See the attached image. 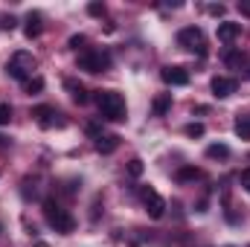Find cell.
<instances>
[{"mask_svg": "<svg viewBox=\"0 0 250 247\" xmlns=\"http://www.w3.org/2000/svg\"><path fill=\"white\" fill-rule=\"evenodd\" d=\"M93 99H96V108H99L102 120H111V123H123L125 120V99L117 90H99Z\"/></svg>", "mask_w": 250, "mask_h": 247, "instance_id": "obj_1", "label": "cell"}, {"mask_svg": "<svg viewBox=\"0 0 250 247\" xmlns=\"http://www.w3.org/2000/svg\"><path fill=\"white\" fill-rule=\"evenodd\" d=\"M44 215H47V221L56 233H73V227H76L73 215L67 209H62L56 201H44Z\"/></svg>", "mask_w": 250, "mask_h": 247, "instance_id": "obj_2", "label": "cell"}, {"mask_svg": "<svg viewBox=\"0 0 250 247\" xmlns=\"http://www.w3.org/2000/svg\"><path fill=\"white\" fill-rule=\"evenodd\" d=\"M111 67V56L108 53H99V50H84L79 56V70H87V73H102Z\"/></svg>", "mask_w": 250, "mask_h": 247, "instance_id": "obj_3", "label": "cell"}, {"mask_svg": "<svg viewBox=\"0 0 250 247\" xmlns=\"http://www.w3.org/2000/svg\"><path fill=\"white\" fill-rule=\"evenodd\" d=\"M143 204H146L148 218H163V212H166V201H163L154 189H143Z\"/></svg>", "mask_w": 250, "mask_h": 247, "instance_id": "obj_4", "label": "cell"}, {"mask_svg": "<svg viewBox=\"0 0 250 247\" xmlns=\"http://www.w3.org/2000/svg\"><path fill=\"white\" fill-rule=\"evenodd\" d=\"M178 44L187 47V50H201L204 53V32L198 26H187V29L178 32Z\"/></svg>", "mask_w": 250, "mask_h": 247, "instance_id": "obj_5", "label": "cell"}, {"mask_svg": "<svg viewBox=\"0 0 250 247\" xmlns=\"http://www.w3.org/2000/svg\"><path fill=\"white\" fill-rule=\"evenodd\" d=\"M32 117H35V123L41 125V128H53V125H59V128H62V125H64V120H59L62 114H56V108H50V105L35 108V111H32Z\"/></svg>", "mask_w": 250, "mask_h": 247, "instance_id": "obj_6", "label": "cell"}, {"mask_svg": "<svg viewBox=\"0 0 250 247\" xmlns=\"http://www.w3.org/2000/svg\"><path fill=\"white\" fill-rule=\"evenodd\" d=\"M23 67H29V70H32V67H35V59H32V56H26V53H18V56L12 59V64H9V76H12V79H23V82H26V70H23Z\"/></svg>", "mask_w": 250, "mask_h": 247, "instance_id": "obj_7", "label": "cell"}, {"mask_svg": "<svg viewBox=\"0 0 250 247\" xmlns=\"http://www.w3.org/2000/svg\"><path fill=\"white\" fill-rule=\"evenodd\" d=\"M160 76H163V82L172 84V87H184V84H189V70L187 67H166Z\"/></svg>", "mask_w": 250, "mask_h": 247, "instance_id": "obj_8", "label": "cell"}, {"mask_svg": "<svg viewBox=\"0 0 250 247\" xmlns=\"http://www.w3.org/2000/svg\"><path fill=\"white\" fill-rule=\"evenodd\" d=\"M236 79H227V76H215L212 79V93L218 96V99H227V96H233L236 93Z\"/></svg>", "mask_w": 250, "mask_h": 247, "instance_id": "obj_9", "label": "cell"}, {"mask_svg": "<svg viewBox=\"0 0 250 247\" xmlns=\"http://www.w3.org/2000/svg\"><path fill=\"white\" fill-rule=\"evenodd\" d=\"M239 35H242V23H230V21L218 23V41H224V44H233Z\"/></svg>", "mask_w": 250, "mask_h": 247, "instance_id": "obj_10", "label": "cell"}, {"mask_svg": "<svg viewBox=\"0 0 250 247\" xmlns=\"http://www.w3.org/2000/svg\"><path fill=\"white\" fill-rule=\"evenodd\" d=\"M64 87L70 90V96H73V102H76V105H87V102H90L87 90H84V87H82L76 79H67V82H64Z\"/></svg>", "mask_w": 250, "mask_h": 247, "instance_id": "obj_11", "label": "cell"}, {"mask_svg": "<svg viewBox=\"0 0 250 247\" xmlns=\"http://www.w3.org/2000/svg\"><path fill=\"white\" fill-rule=\"evenodd\" d=\"M117 145H120V137L117 134H102L96 140V151L99 154H111V151H117Z\"/></svg>", "mask_w": 250, "mask_h": 247, "instance_id": "obj_12", "label": "cell"}, {"mask_svg": "<svg viewBox=\"0 0 250 247\" xmlns=\"http://www.w3.org/2000/svg\"><path fill=\"white\" fill-rule=\"evenodd\" d=\"M23 32H26V38H38V35H41V15H38V12H29V15H26Z\"/></svg>", "mask_w": 250, "mask_h": 247, "instance_id": "obj_13", "label": "cell"}, {"mask_svg": "<svg viewBox=\"0 0 250 247\" xmlns=\"http://www.w3.org/2000/svg\"><path fill=\"white\" fill-rule=\"evenodd\" d=\"M169 108H172V93H163V96L154 99V114H157V117H163Z\"/></svg>", "mask_w": 250, "mask_h": 247, "instance_id": "obj_14", "label": "cell"}, {"mask_svg": "<svg viewBox=\"0 0 250 247\" xmlns=\"http://www.w3.org/2000/svg\"><path fill=\"white\" fill-rule=\"evenodd\" d=\"M207 157H212V160H218V157H221V160H224V157H230V148H227V145H221V143H218V145H209V148H207Z\"/></svg>", "mask_w": 250, "mask_h": 247, "instance_id": "obj_15", "label": "cell"}, {"mask_svg": "<svg viewBox=\"0 0 250 247\" xmlns=\"http://www.w3.org/2000/svg\"><path fill=\"white\" fill-rule=\"evenodd\" d=\"M236 134L242 140H250V117H239L236 120Z\"/></svg>", "mask_w": 250, "mask_h": 247, "instance_id": "obj_16", "label": "cell"}, {"mask_svg": "<svg viewBox=\"0 0 250 247\" xmlns=\"http://www.w3.org/2000/svg\"><path fill=\"white\" fill-rule=\"evenodd\" d=\"M23 87H26V93H38V90H44V79H38V76L35 79H26Z\"/></svg>", "mask_w": 250, "mask_h": 247, "instance_id": "obj_17", "label": "cell"}, {"mask_svg": "<svg viewBox=\"0 0 250 247\" xmlns=\"http://www.w3.org/2000/svg\"><path fill=\"white\" fill-rule=\"evenodd\" d=\"M128 175H131V178H140V175H143V160H140V157H131V160H128Z\"/></svg>", "mask_w": 250, "mask_h": 247, "instance_id": "obj_18", "label": "cell"}, {"mask_svg": "<svg viewBox=\"0 0 250 247\" xmlns=\"http://www.w3.org/2000/svg\"><path fill=\"white\" fill-rule=\"evenodd\" d=\"M9 120H12V108L6 102H0V125H9Z\"/></svg>", "mask_w": 250, "mask_h": 247, "instance_id": "obj_19", "label": "cell"}, {"mask_svg": "<svg viewBox=\"0 0 250 247\" xmlns=\"http://www.w3.org/2000/svg\"><path fill=\"white\" fill-rule=\"evenodd\" d=\"M198 175H201L198 169H181V172H178V181H195Z\"/></svg>", "mask_w": 250, "mask_h": 247, "instance_id": "obj_20", "label": "cell"}, {"mask_svg": "<svg viewBox=\"0 0 250 247\" xmlns=\"http://www.w3.org/2000/svg\"><path fill=\"white\" fill-rule=\"evenodd\" d=\"M84 44H87L84 35H73V38H70V50H84Z\"/></svg>", "mask_w": 250, "mask_h": 247, "instance_id": "obj_21", "label": "cell"}, {"mask_svg": "<svg viewBox=\"0 0 250 247\" xmlns=\"http://www.w3.org/2000/svg\"><path fill=\"white\" fill-rule=\"evenodd\" d=\"M187 134H189V137H204V125H201V123H189L187 125Z\"/></svg>", "mask_w": 250, "mask_h": 247, "instance_id": "obj_22", "label": "cell"}, {"mask_svg": "<svg viewBox=\"0 0 250 247\" xmlns=\"http://www.w3.org/2000/svg\"><path fill=\"white\" fill-rule=\"evenodd\" d=\"M239 184H242V186H245V189L250 192V169H245V172L239 175Z\"/></svg>", "mask_w": 250, "mask_h": 247, "instance_id": "obj_23", "label": "cell"}, {"mask_svg": "<svg viewBox=\"0 0 250 247\" xmlns=\"http://www.w3.org/2000/svg\"><path fill=\"white\" fill-rule=\"evenodd\" d=\"M87 134L99 140V137H102V128H99V125H96V123H90V125H87Z\"/></svg>", "mask_w": 250, "mask_h": 247, "instance_id": "obj_24", "label": "cell"}, {"mask_svg": "<svg viewBox=\"0 0 250 247\" xmlns=\"http://www.w3.org/2000/svg\"><path fill=\"white\" fill-rule=\"evenodd\" d=\"M224 62H227L230 67H233V64H239V62H242V56H239V53H227V59H224Z\"/></svg>", "mask_w": 250, "mask_h": 247, "instance_id": "obj_25", "label": "cell"}, {"mask_svg": "<svg viewBox=\"0 0 250 247\" xmlns=\"http://www.w3.org/2000/svg\"><path fill=\"white\" fill-rule=\"evenodd\" d=\"M239 12H242L245 18H250V0H242V3H239Z\"/></svg>", "mask_w": 250, "mask_h": 247, "instance_id": "obj_26", "label": "cell"}, {"mask_svg": "<svg viewBox=\"0 0 250 247\" xmlns=\"http://www.w3.org/2000/svg\"><path fill=\"white\" fill-rule=\"evenodd\" d=\"M209 15H215V18H221L224 15V6L218 3V6H209Z\"/></svg>", "mask_w": 250, "mask_h": 247, "instance_id": "obj_27", "label": "cell"}, {"mask_svg": "<svg viewBox=\"0 0 250 247\" xmlns=\"http://www.w3.org/2000/svg\"><path fill=\"white\" fill-rule=\"evenodd\" d=\"M87 12H90V15H102V6H99V3H90Z\"/></svg>", "mask_w": 250, "mask_h": 247, "instance_id": "obj_28", "label": "cell"}, {"mask_svg": "<svg viewBox=\"0 0 250 247\" xmlns=\"http://www.w3.org/2000/svg\"><path fill=\"white\" fill-rule=\"evenodd\" d=\"M3 29H15V18H12V15L3 18Z\"/></svg>", "mask_w": 250, "mask_h": 247, "instance_id": "obj_29", "label": "cell"}, {"mask_svg": "<svg viewBox=\"0 0 250 247\" xmlns=\"http://www.w3.org/2000/svg\"><path fill=\"white\" fill-rule=\"evenodd\" d=\"M35 247H50L47 242H35Z\"/></svg>", "mask_w": 250, "mask_h": 247, "instance_id": "obj_30", "label": "cell"}]
</instances>
